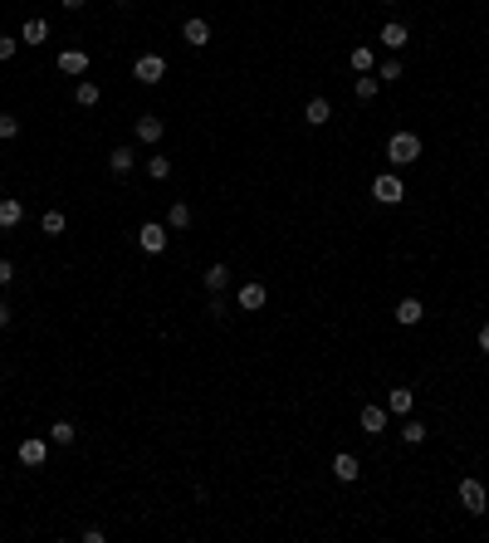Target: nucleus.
I'll return each mask as SVG.
<instances>
[{
    "mask_svg": "<svg viewBox=\"0 0 489 543\" xmlns=\"http://www.w3.org/2000/svg\"><path fill=\"white\" fill-rule=\"evenodd\" d=\"M421 157V137L416 132H391L387 137V162L391 167H411Z\"/></svg>",
    "mask_w": 489,
    "mask_h": 543,
    "instance_id": "f257e3e1",
    "label": "nucleus"
},
{
    "mask_svg": "<svg viewBox=\"0 0 489 543\" xmlns=\"http://www.w3.org/2000/svg\"><path fill=\"white\" fill-rule=\"evenodd\" d=\"M372 196H377L382 206H401V201H406V181H401L396 172H387V177L372 181Z\"/></svg>",
    "mask_w": 489,
    "mask_h": 543,
    "instance_id": "f03ea898",
    "label": "nucleus"
},
{
    "mask_svg": "<svg viewBox=\"0 0 489 543\" xmlns=\"http://www.w3.org/2000/svg\"><path fill=\"white\" fill-rule=\"evenodd\" d=\"M132 79H137V84H162V79H167V59H162V54H142V59L132 64Z\"/></svg>",
    "mask_w": 489,
    "mask_h": 543,
    "instance_id": "7ed1b4c3",
    "label": "nucleus"
},
{
    "mask_svg": "<svg viewBox=\"0 0 489 543\" xmlns=\"http://www.w3.org/2000/svg\"><path fill=\"white\" fill-rule=\"evenodd\" d=\"M460 504H465L470 514H485V509H489V494H485V485H480L475 475L460 480Z\"/></svg>",
    "mask_w": 489,
    "mask_h": 543,
    "instance_id": "20e7f679",
    "label": "nucleus"
},
{
    "mask_svg": "<svg viewBox=\"0 0 489 543\" xmlns=\"http://www.w3.org/2000/svg\"><path fill=\"white\" fill-rule=\"evenodd\" d=\"M137 245H142L147 255H162V250H167V225H162V220H147V225L137 230Z\"/></svg>",
    "mask_w": 489,
    "mask_h": 543,
    "instance_id": "39448f33",
    "label": "nucleus"
},
{
    "mask_svg": "<svg viewBox=\"0 0 489 543\" xmlns=\"http://www.w3.org/2000/svg\"><path fill=\"white\" fill-rule=\"evenodd\" d=\"M265 299H269V289H265V284H240V289H235V304H240L245 314L265 309Z\"/></svg>",
    "mask_w": 489,
    "mask_h": 543,
    "instance_id": "423d86ee",
    "label": "nucleus"
},
{
    "mask_svg": "<svg viewBox=\"0 0 489 543\" xmlns=\"http://www.w3.org/2000/svg\"><path fill=\"white\" fill-rule=\"evenodd\" d=\"M49 460V440H39V435H30V440H20V465H44Z\"/></svg>",
    "mask_w": 489,
    "mask_h": 543,
    "instance_id": "0eeeda50",
    "label": "nucleus"
},
{
    "mask_svg": "<svg viewBox=\"0 0 489 543\" xmlns=\"http://www.w3.org/2000/svg\"><path fill=\"white\" fill-rule=\"evenodd\" d=\"M362 475V465H357V455H348V450H338L333 455V480H343V485H353Z\"/></svg>",
    "mask_w": 489,
    "mask_h": 543,
    "instance_id": "6e6552de",
    "label": "nucleus"
},
{
    "mask_svg": "<svg viewBox=\"0 0 489 543\" xmlns=\"http://www.w3.org/2000/svg\"><path fill=\"white\" fill-rule=\"evenodd\" d=\"M182 39H186L191 49H205V44H210V25H205L201 15H191V20L182 25Z\"/></svg>",
    "mask_w": 489,
    "mask_h": 543,
    "instance_id": "1a4fd4ad",
    "label": "nucleus"
},
{
    "mask_svg": "<svg viewBox=\"0 0 489 543\" xmlns=\"http://www.w3.org/2000/svg\"><path fill=\"white\" fill-rule=\"evenodd\" d=\"M421 319H426V304H421V299H401V304H396V324L401 328H416Z\"/></svg>",
    "mask_w": 489,
    "mask_h": 543,
    "instance_id": "9d476101",
    "label": "nucleus"
},
{
    "mask_svg": "<svg viewBox=\"0 0 489 543\" xmlns=\"http://www.w3.org/2000/svg\"><path fill=\"white\" fill-rule=\"evenodd\" d=\"M162 132H167V122H162L157 113L137 117V142H162Z\"/></svg>",
    "mask_w": 489,
    "mask_h": 543,
    "instance_id": "9b49d317",
    "label": "nucleus"
},
{
    "mask_svg": "<svg viewBox=\"0 0 489 543\" xmlns=\"http://www.w3.org/2000/svg\"><path fill=\"white\" fill-rule=\"evenodd\" d=\"M387 416H391L387 407H362V431H367V435H382V431H387Z\"/></svg>",
    "mask_w": 489,
    "mask_h": 543,
    "instance_id": "f8f14e48",
    "label": "nucleus"
},
{
    "mask_svg": "<svg viewBox=\"0 0 489 543\" xmlns=\"http://www.w3.org/2000/svg\"><path fill=\"white\" fill-rule=\"evenodd\" d=\"M328 117H333V103H328V98H308V108H303V122H308V127H323Z\"/></svg>",
    "mask_w": 489,
    "mask_h": 543,
    "instance_id": "ddd939ff",
    "label": "nucleus"
},
{
    "mask_svg": "<svg viewBox=\"0 0 489 543\" xmlns=\"http://www.w3.org/2000/svg\"><path fill=\"white\" fill-rule=\"evenodd\" d=\"M59 74H89V54L84 49H64L59 54Z\"/></svg>",
    "mask_w": 489,
    "mask_h": 543,
    "instance_id": "4468645a",
    "label": "nucleus"
},
{
    "mask_svg": "<svg viewBox=\"0 0 489 543\" xmlns=\"http://www.w3.org/2000/svg\"><path fill=\"white\" fill-rule=\"evenodd\" d=\"M20 220H25V206H20L15 196H5V201H0V230H15Z\"/></svg>",
    "mask_w": 489,
    "mask_h": 543,
    "instance_id": "2eb2a0df",
    "label": "nucleus"
},
{
    "mask_svg": "<svg viewBox=\"0 0 489 543\" xmlns=\"http://www.w3.org/2000/svg\"><path fill=\"white\" fill-rule=\"evenodd\" d=\"M49 39V25L34 15V20H25V30H20V44H44Z\"/></svg>",
    "mask_w": 489,
    "mask_h": 543,
    "instance_id": "dca6fc26",
    "label": "nucleus"
},
{
    "mask_svg": "<svg viewBox=\"0 0 489 543\" xmlns=\"http://www.w3.org/2000/svg\"><path fill=\"white\" fill-rule=\"evenodd\" d=\"M132 162H137V157H132L127 147H113V152H108V172H113V177H127Z\"/></svg>",
    "mask_w": 489,
    "mask_h": 543,
    "instance_id": "f3484780",
    "label": "nucleus"
},
{
    "mask_svg": "<svg viewBox=\"0 0 489 543\" xmlns=\"http://www.w3.org/2000/svg\"><path fill=\"white\" fill-rule=\"evenodd\" d=\"M411 402H416V397H411L406 387H391V392H387V411H391V416H406V411H411Z\"/></svg>",
    "mask_w": 489,
    "mask_h": 543,
    "instance_id": "a211bd4d",
    "label": "nucleus"
},
{
    "mask_svg": "<svg viewBox=\"0 0 489 543\" xmlns=\"http://www.w3.org/2000/svg\"><path fill=\"white\" fill-rule=\"evenodd\" d=\"M406 39H411V30H406V25H396V20L382 25V44H387V49H406Z\"/></svg>",
    "mask_w": 489,
    "mask_h": 543,
    "instance_id": "6ab92c4d",
    "label": "nucleus"
},
{
    "mask_svg": "<svg viewBox=\"0 0 489 543\" xmlns=\"http://www.w3.org/2000/svg\"><path fill=\"white\" fill-rule=\"evenodd\" d=\"M98 98H103V89H98L94 79H84V84H79V89H74V103H79V108H94Z\"/></svg>",
    "mask_w": 489,
    "mask_h": 543,
    "instance_id": "aec40b11",
    "label": "nucleus"
},
{
    "mask_svg": "<svg viewBox=\"0 0 489 543\" xmlns=\"http://www.w3.org/2000/svg\"><path fill=\"white\" fill-rule=\"evenodd\" d=\"M49 440H54V445H74V440H79V426H74V421H54V426H49Z\"/></svg>",
    "mask_w": 489,
    "mask_h": 543,
    "instance_id": "412c9836",
    "label": "nucleus"
},
{
    "mask_svg": "<svg viewBox=\"0 0 489 543\" xmlns=\"http://www.w3.org/2000/svg\"><path fill=\"white\" fill-rule=\"evenodd\" d=\"M353 69H357V74H372V69H377V54H372L367 44H357V49H353Z\"/></svg>",
    "mask_w": 489,
    "mask_h": 543,
    "instance_id": "4be33fe9",
    "label": "nucleus"
},
{
    "mask_svg": "<svg viewBox=\"0 0 489 543\" xmlns=\"http://www.w3.org/2000/svg\"><path fill=\"white\" fill-rule=\"evenodd\" d=\"M377 89H382V79H372V74H362L353 94H357V103H372V98H377Z\"/></svg>",
    "mask_w": 489,
    "mask_h": 543,
    "instance_id": "5701e85b",
    "label": "nucleus"
},
{
    "mask_svg": "<svg viewBox=\"0 0 489 543\" xmlns=\"http://www.w3.org/2000/svg\"><path fill=\"white\" fill-rule=\"evenodd\" d=\"M225 284H230V269H225V264H210V269H205V289H210V294H220Z\"/></svg>",
    "mask_w": 489,
    "mask_h": 543,
    "instance_id": "b1692460",
    "label": "nucleus"
},
{
    "mask_svg": "<svg viewBox=\"0 0 489 543\" xmlns=\"http://www.w3.org/2000/svg\"><path fill=\"white\" fill-rule=\"evenodd\" d=\"M167 225H172V230H186V225H191V206H186V201H177V206L167 211Z\"/></svg>",
    "mask_w": 489,
    "mask_h": 543,
    "instance_id": "393cba45",
    "label": "nucleus"
},
{
    "mask_svg": "<svg viewBox=\"0 0 489 543\" xmlns=\"http://www.w3.org/2000/svg\"><path fill=\"white\" fill-rule=\"evenodd\" d=\"M426 421H401V440H406V445H421V440H426Z\"/></svg>",
    "mask_w": 489,
    "mask_h": 543,
    "instance_id": "a878e982",
    "label": "nucleus"
},
{
    "mask_svg": "<svg viewBox=\"0 0 489 543\" xmlns=\"http://www.w3.org/2000/svg\"><path fill=\"white\" fill-rule=\"evenodd\" d=\"M147 177L152 181H167L172 177V157H147Z\"/></svg>",
    "mask_w": 489,
    "mask_h": 543,
    "instance_id": "bb28decb",
    "label": "nucleus"
},
{
    "mask_svg": "<svg viewBox=\"0 0 489 543\" xmlns=\"http://www.w3.org/2000/svg\"><path fill=\"white\" fill-rule=\"evenodd\" d=\"M64 225H69L64 211H44V220H39V230H44V235H64Z\"/></svg>",
    "mask_w": 489,
    "mask_h": 543,
    "instance_id": "cd10ccee",
    "label": "nucleus"
},
{
    "mask_svg": "<svg viewBox=\"0 0 489 543\" xmlns=\"http://www.w3.org/2000/svg\"><path fill=\"white\" fill-rule=\"evenodd\" d=\"M377 79H382V84H401V64H396V59L377 64Z\"/></svg>",
    "mask_w": 489,
    "mask_h": 543,
    "instance_id": "c85d7f7f",
    "label": "nucleus"
},
{
    "mask_svg": "<svg viewBox=\"0 0 489 543\" xmlns=\"http://www.w3.org/2000/svg\"><path fill=\"white\" fill-rule=\"evenodd\" d=\"M0 137L10 142V137H20V117H10V113H0Z\"/></svg>",
    "mask_w": 489,
    "mask_h": 543,
    "instance_id": "c756f323",
    "label": "nucleus"
},
{
    "mask_svg": "<svg viewBox=\"0 0 489 543\" xmlns=\"http://www.w3.org/2000/svg\"><path fill=\"white\" fill-rule=\"evenodd\" d=\"M15 49H20V39H10V34H0V59H15Z\"/></svg>",
    "mask_w": 489,
    "mask_h": 543,
    "instance_id": "7c9ffc66",
    "label": "nucleus"
},
{
    "mask_svg": "<svg viewBox=\"0 0 489 543\" xmlns=\"http://www.w3.org/2000/svg\"><path fill=\"white\" fill-rule=\"evenodd\" d=\"M10 279H15V264H10V260H0V289H5Z\"/></svg>",
    "mask_w": 489,
    "mask_h": 543,
    "instance_id": "2f4dec72",
    "label": "nucleus"
},
{
    "mask_svg": "<svg viewBox=\"0 0 489 543\" xmlns=\"http://www.w3.org/2000/svg\"><path fill=\"white\" fill-rule=\"evenodd\" d=\"M0 328H10V304L0 299Z\"/></svg>",
    "mask_w": 489,
    "mask_h": 543,
    "instance_id": "473e14b6",
    "label": "nucleus"
},
{
    "mask_svg": "<svg viewBox=\"0 0 489 543\" xmlns=\"http://www.w3.org/2000/svg\"><path fill=\"white\" fill-rule=\"evenodd\" d=\"M480 347L489 352V324H480Z\"/></svg>",
    "mask_w": 489,
    "mask_h": 543,
    "instance_id": "72a5a7b5",
    "label": "nucleus"
},
{
    "mask_svg": "<svg viewBox=\"0 0 489 543\" xmlns=\"http://www.w3.org/2000/svg\"><path fill=\"white\" fill-rule=\"evenodd\" d=\"M64 10H84V0H64Z\"/></svg>",
    "mask_w": 489,
    "mask_h": 543,
    "instance_id": "f704fd0d",
    "label": "nucleus"
},
{
    "mask_svg": "<svg viewBox=\"0 0 489 543\" xmlns=\"http://www.w3.org/2000/svg\"><path fill=\"white\" fill-rule=\"evenodd\" d=\"M382 5H396V0H382Z\"/></svg>",
    "mask_w": 489,
    "mask_h": 543,
    "instance_id": "c9c22d12",
    "label": "nucleus"
},
{
    "mask_svg": "<svg viewBox=\"0 0 489 543\" xmlns=\"http://www.w3.org/2000/svg\"><path fill=\"white\" fill-rule=\"evenodd\" d=\"M118 5H127V0H118Z\"/></svg>",
    "mask_w": 489,
    "mask_h": 543,
    "instance_id": "e433bc0d",
    "label": "nucleus"
}]
</instances>
